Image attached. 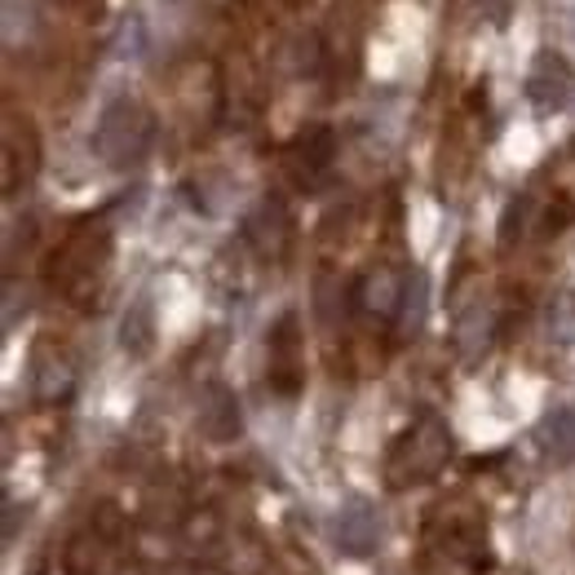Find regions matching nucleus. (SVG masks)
I'll return each instance as SVG.
<instances>
[{
  "mask_svg": "<svg viewBox=\"0 0 575 575\" xmlns=\"http://www.w3.org/2000/svg\"><path fill=\"white\" fill-rule=\"evenodd\" d=\"M541 434H545V452H549V461H554V465L575 461V407H558V412H549V416H545V425H541Z\"/></svg>",
  "mask_w": 575,
  "mask_h": 575,
  "instance_id": "1",
  "label": "nucleus"
}]
</instances>
